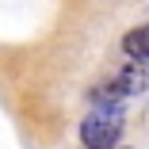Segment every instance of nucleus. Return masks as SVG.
<instances>
[{
    "instance_id": "3",
    "label": "nucleus",
    "mask_w": 149,
    "mask_h": 149,
    "mask_svg": "<svg viewBox=\"0 0 149 149\" xmlns=\"http://www.w3.org/2000/svg\"><path fill=\"white\" fill-rule=\"evenodd\" d=\"M123 54L134 57V61H149V23L130 27V31L123 35Z\"/></svg>"
},
{
    "instance_id": "1",
    "label": "nucleus",
    "mask_w": 149,
    "mask_h": 149,
    "mask_svg": "<svg viewBox=\"0 0 149 149\" xmlns=\"http://www.w3.org/2000/svg\"><path fill=\"white\" fill-rule=\"evenodd\" d=\"M123 123H126V103L92 107V115L80 123V145L84 149H111L123 134Z\"/></svg>"
},
{
    "instance_id": "2",
    "label": "nucleus",
    "mask_w": 149,
    "mask_h": 149,
    "mask_svg": "<svg viewBox=\"0 0 149 149\" xmlns=\"http://www.w3.org/2000/svg\"><path fill=\"white\" fill-rule=\"evenodd\" d=\"M111 88H115L123 100H130V96H138V92L149 88V69L138 65V61H134V65H123V69L111 77Z\"/></svg>"
}]
</instances>
